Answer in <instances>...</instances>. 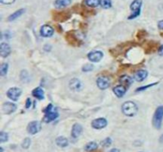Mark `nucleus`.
<instances>
[{"label": "nucleus", "instance_id": "nucleus-1", "mask_svg": "<svg viewBox=\"0 0 163 152\" xmlns=\"http://www.w3.org/2000/svg\"><path fill=\"white\" fill-rule=\"evenodd\" d=\"M45 117H44V120L47 123H50L51 121H54V120L58 117V112L57 108L54 106L53 105L50 104L46 107L45 110Z\"/></svg>", "mask_w": 163, "mask_h": 152}, {"label": "nucleus", "instance_id": "nucleus-2", "mask_svg": "<svg viewBox=\"0 0 163 152\" xmlns=\"http://www.w3.org/2000/svg\"><path fill=\"white\" fill-rule=\"evenodd\" d=\"M122 111L127 117H134L138 112V107L133 101H127L122 105Z\"/></svg>", "mask_w": 163, "mask_h": 152}, {"label": "nucleus", "instance_id": "nucleus-3", "mask_svg": "<svg viewBox=\"0 0 163 152\" xmlns=\"http://www.w3.org/2000/svg\"><path fill=\"white\" fill-rule=\"evenodd\" d=\"M163 120V106L157 107L153 117V125L155 129H160Z\"/></svg>", "mask_w": 163, "mask_h": 152}, {"label": "nucleus", "instance_id": "nucleus-4", "mask_svg": "<svg viewBox=\"0 0 163 152\" xmlns=\"http://www.w3.org/2000/svg\"><path fill=\"white\" fill-rule=\"evenodd\" d=\"M141 6H142V0H134L133 2H131L130 8H131L132 14L129 16V19H134L136 17L140 14L141 12Z\"/></svg>", "mask_w": 163, "mask_h": 152}, {"label": "nucleus", "instance_id": "nucleus-5", "mask_svg": "<svg viewBox=\"0 0 163 152\" xmlns=\"http://www.w3.org/2000/svg\"><path fill=\"white\" fill-rule=\"evenodd\" d=\"M21 94H22V90L18 87H12V88L8 90L7 92H6L7 97L14 101H18Z\"/></svg>", "mask_w": 163, "mask_h": 152}, {"label": "nucleus", "instance_id": "nucleus-6", "mask_svg": "<svg viewBox=\"0 0 163 152\" xmlns=\"http://www.w3.org/2000/svg\"><path fill=\"white\" fill-rule=\"evenodd\" d=\"M42 129V125L41 123L38 121H33V122L30 123L27 127L28 133L31 135H35L36 133H38Z\"/></svg>", "mask_w": 163, "mask_h": 152}, {"label": "nucleus", "instance_id": "nucleus-7", "mask_svg": "<svg viewBox=\"0 0 163 152\" xmlns=\"http://www.w3.org/2000/svg\"><path fill=\"white\" fill-rule=\"evenodd\" d=\"M97 86L100 90H106L110 87V79L105 76H100L97 79Z\"/></svg>", "mask_w": 163, "mask_h": 152}, {"label": "nucleus", "instance_id": "nucleus-8", "mask_svg": "<svg viewBox=\"0 0 163 152\" xmlns=\"http://www.w3.org/2000/svg\"><path fill=\"white\" fill-rule=\"evenodd\" d=\"M103 56V54L100 51H91L87 55V57L90 61L93 62V63H97L99 62L102 59Z\"/></svg>", "mask_w": 163, "mask_h": 152}, {"label": "nucleus", "instance_id": "nucleus-9", "mask_svg": "<svg viewBox=\"0 0 163 152\" xmlns=\"http://www.w3.org/2000/svg\"><path fill=\"white\" fill-rule=\"evenodd\" d=\"M107 125V121L105 118H97L91 122V127L95 129H104Z\"/></svg>", "mask_w": 163, "mask_h": 152}, {"label": "nucleus", "instance_id": "nucleus-10", "mask_svg": "<svg viewBox=\"0 0 163 152\" xmlns=\"http://www.w3.org/2000/svg\"><path fill=\"white\" fill-rule=\"evenodd\" d=\"M40 34H41L42 37H52V36L54 35V28L49 26V25H45V26H43L41 28Z\"/></svg>", "mask_w": 163, "mask_h": 152}, {"label": "nucleus", "instance_id": "nucleus-11", "mask_svg": "<svg viewBox=\"0 0 163 152\" xmlns=\"http://www.w3.org/2000/svg\"><path fill=\"white\" fill-rule=\"evenodd\" d=\"M17 109L15 104L12 102H6L2 105V112L5 114H11Z\"/></svg>", "mask_w": 163, "mask_h": 152}, {"label": "nucleus", "instance_id": "nucleus-12", "mask_svg": "<svg viewBox=\"0 0 163 152\" xmlns=\"http://www.w3.org/2000/svg\"><path fill=\"white\" fill-rule=\"evenodd\" d=\"M69 87L74 91H80L83 87V84L78 79H72L69 82Z\"/></svg>", "mask_w": 163, "mask_h": 152}, {"label": "nucleus", "instance_id": "nucleus-13", "mask_svg": "<svg viewBox=\"0 0 163 152\" xmlns=\"http://www.w3.org/2000/svg\"><path fill=\"white\" fill-rule=\"evenodd\" d=\"M11 52L10 45L6 43H2L0 45V55L2 58L7 57Z\"/></svg>", "mask_w": 163, "mask_h": 152}, {"label": "nucleus", "instance_id": "nucleus-14", "mask_svg": "<svg viewBox=\"0 0 163 152\" xmlns=\"http://www.w3.org/2000/svg\"><path fill=\"white\" fill-rule=\"evenodd\" d=\"M147 75H148V72L146 70H139L136 71L134 75V79L137 82H142L147 77Z\"/></svg>", "mask_w": 163, "mask_h": 152}, {"label": "nucleus", "instance_id": "nucleus-15", "mask_svg": "<svg viewBox=\"0 0 163 152\" xmlns=\"http://www.w3.org/2000/svg\"><path fill=\"white\" fill-rule=\"evenodd\" d=\"M82 131H83V128L81 125L80 124H75L72 129V136L75 139L78 138L81 135Z\"/></svg>", "mask_w": 163, "mask_h": 152}, {"label": "nucleus", "instance_id": "nucleus-16", "mask_svg": "<svg viewBox=\"0 0 163 152\" xmlns=\"http://www.w3.org/2000/svg\"><path fill=\"white\" fill-rule=\"evenodd\" d=\"M113 92L118 97H122L124 96V94H125L126 92H127V89H126V87H124V86L119 85L116 86V87L114 88Z\"/></svg>", "mask_w": 163, "mask_h": 152}, {"label": "nucleus", "instance_id": "nucleus-17", "mask_svg": "<svg viewBox=\"0 0 163 152\" xmlns=\"http://www.w3.org/2000/svg\"><path fill=\"white\" fill-rule=\"evenodd\" d=\"M32 95L34 96L35 98L38 100H43L45 98V95H44V90L41 87H37L34 90L32 91Z\"/></svg>", "mask_w": 163, "mask_h": 152}, {"label": "nucleus", "instance_id": "nucleus-18", "mask_svg": "<svg viewBox=\"0 0 163 152\" xmlns=\"http://www.w3.org/2000/svg\"><path fill=\"white\" fill-rule=\"evenodd\" d=\"M71 3V0H56L54 2V6L58 9H61L68 6Z\"/></svg>", "mask_w": 163, "mask_h": 152}, {"label": "nucleus", "instance_id": "nucleus-19", "mask_svg": "<svg viewBox=\"0 0 163 152\" xmlns=\"http://www.w3.org/2000/svg\"><path fill=\"white\" fill-rule=\"evenodd\" d=\"M119 82L121 83V85L128 87L132 83V79L130 76H127V75H123V76L119 78Z\"/></svg>", "mask_w": 163, "mask_h": 152}, {"label": "nucleus", "instance_id": "nucleus-20", "mask_svg": "<svg viewBox=\"0 0 163 152\" xmlns=\"http://www.w3.org/2000/svg\"><path fill=\"white\" fill-rule=\"evenodd\" d=\"M56 143L57 144V146L61 147H65L69 144V141H68V140L65 137L60 136L56 140Z\"/></svg>", "mask_w": 163, "mask_h": 152}, {"label": "nucleus", "instance_id": "nucleus-21", "mask_svg": "<svg viewBox=\"0 0 163 152\" xmlns=\"http://www.w3.org/2000/svg\"><path fill=\"white\" fill-rule=\"evenodd\" d=\"M24 12H25V9H20V10H17V11H15L14 13H13L11 15L9 16V18H8V21H9V22L14 21V20L17 19L18 17H20V16L22 15Z\"/></svg>", "mask_w": 163, "mask_h": 152}, {"label": "nucleus", "instance_id": "nucleus-22", "mask_svg": "<svg viewBox=\"0 0 163 152\" xmlns=\"http://www.w3.org/2000/svg\"><path fill=\"white\" fill-rule=\"evenodd\" d=\"M97 148V144H96V143L95 142H90L88 143L85 145L84 147V149H85L86 151H93V150H96Z\"/></svg>", "mask_w": 163, "mask_h": 152}, {"label": "nucleus", "instance_id": "nucleus-23", "mask_svg": "<svg viewBox=\"0 0 163 152\" xmlns=\"http://www.w3.org/2000/svg\"><path fill=\"white\" fill-rule=\"evenodd\" d=\"M85 3L90 7H97L100 4V0H85Z\"/></svg>", "mask_w": 163, "mask_h": 152}, {"label": "nucleus", "instance_id": "nucleus-24", "mask_svg": "<svg viewBox=\"0 0 163 152\" xmlns=\"http://www.w3.org/2000/svg\"><path fill=\"white\" fill-rule=\"evenodd\" d=\"M8 71V64L6 63H2L0 67V75L2 76H5L7 74Z\"/></svg>", "mask_w": 163, "mask_h": 152}, {"label": "nucleus", "instance_id": "nucleus-25", "mask_svg": "<svg viewBox=\"0 0 163 152\" xmlns=\"http://www.w3.org/2000/svg\"><path fill=\"white\" fill-rule=\"evenodd\" d=\"M100 5L103 9H109L111 7V0H100Z\"/></svg>", "mask_w": 163, "mask_h": 152}, {"label": "nucleus", "instance_id": "nucleus-26", "mask_svg": "<svg viewBox=\"0 0 163 152\" xmlns=\"http://www.w3.org/2000/svg\"><path fill=\"white\" fill-rule=\"evenodd\" d=\"M30 143H31V141H30V139H29V138L25 139V140H24V141H23V143H22V147H23V148L27 149L28 147H30Z\"/></svg>", "mask_w": 163, "mask_h": 152}, {"label": "nucleus", "instance_id": "nucleus-27", "mask_svg": "<svg viewBox=\"0 0 163 152\" xmlns=\"http://www.w3.org/2000/svg\"><path fill=\"white\" fill-rule=\"evenodd\" d=\"M7 140H8V136L6 133H3V132H2V133H0V141H1V143L6 142V141H7Z\"/></svg>", "mask_w": 163, "mask_h": 152}, {"label": "nucleus", "instance_id": "nucleus-28", "mask_svg": "<svg viewBox=\"0 0 163 152\" xmlns=\"http://www.w3.org/2000/svg\"><path fill=\"white\" fill-rule=\"evenodd\" d=\"M111 143V140L110 138H106L101 142V145L103 147H108Z\"/></svg>", "mask_w": 163, "mask_h": 152}, {"label": "nucleus", "instance_id": "nucleus-29", "mask_svg": "<svg viewBox=\"0 0 163 152\" xmlns=\"http://www.w3.org/2000/svg\"><path fill=\"white\" fill-rule=\"evenodd\" d=\"M92 69H93V65L92 64H86V65H84L83 67V68H82V71H92Z\"/></svg>", "mask_w": 163, "mask_h": 152}, {"label": "nucleus", "instance_id": "nucleus-30", "mask_svg": "<svg viewBox=\"0 0 163 152\" xmlns=\"http://www.w3.org/2000/svg\"><path fill=\"white\" fill-rule=\"evenodd\" d=\"M15 0H0V2L5 5H10V4L14 3Z\"/></svg>", "mask_w": 163, "mask_h": 152}, {"label": "nucleus", "instance_id": "nucleus-31", "mask_svg": "<svg viewBox=\"0 0 163 152\" xmlns=\"http://www.w3.org/2000/svg\"><path fill=\"white\" fill-rule=\"evenodd\" d=\"M31 105V101H30V98H27L26 99V109H29Z\"/></svg>", "mask_w": 163, "mask_h": 152}, {"label": "nucleus", "instance_id": "nucleus-32", "mask_svg": "<svg viewBox=\"0 0 163 152\" xmlns=\"http://www.w3.org/2000/svg\"><path fill=\"white\" fill-rule=\"evenodd\" d=\"M155 84H156V83H155ZM155 84H151V85H149V86H146V87H141V88H139V89L138 90H136V91H141V90H145V89H146V88H148V87H152V86H154V85H155Z\"/></svg>", "mask_w": 163, "mask_h": 152}, {"label": "nucleus", "instance_id": "nucleus-33", "mask_svg": "<svg viewBox=\"0 0 163 152\" xmlns=\"http://www.w3.org/2000/svg\"><path fill=\"white\" fill-rule=\"evenodd\" d=\"M157 26H158V28L160 30H163V20L160 21V22L157 23Z\"/></svg>", "mask_w": 163, "mask_h": 152}, {"label": "nucleus", "instance_id": "nucleus-34", "mask_svg": "<svg viewBox=\"0 0 163 152\" xmlns=\"http://www.w3.org/2000/svg\"><path fill=\"white\" fill-rule=\"evenodd\" d=\"M158 54L160 55H161V56H163V45H161V47L159 48L158 49Z\"/></svg>", "mask_w": 163, "mask_h": 152}, {"label": "nucleus", "instance_id": "nucleus-35", "mask_svg": "<svg viewBox=\"0 0 163 152\" xmlns=\"http://www.w3.org/2000/svg\"><path fill=\"white\" fill-rule=\"evenodd\" d=\"M109 152H120V151H119V150H118V149L113 148V149H111Z\"/></svg>", "mask_w": 163, "mask_h": 152}, {"label": "nucleus", "instance_id": "nucleus-36", "mask_svg": "<svg viewBox=\"0 0 163 152\" xmlns=\"http://www.w3.org/2000/svg\"><path fill=\"white\" fill-rule=\"evenodd\" d=\"M161 141H163V135H162V136L161 137Z\"/></svg>", "mask_w": 163, "mask_h": 152}]
</instances>
